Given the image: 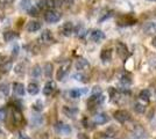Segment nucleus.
I'll use <instances>...</instances> for the list:
<instances>
[{"instance_id": "nucleus-1", "label": "nucleus", "mask_w": 156, "mask_h": 139, "mask_svg": "<svg viewBox=\"0 0 156 139\" xmlns=\"http://www.w3.org/2000/svg\"><path fill=\"white\" fill-rule=\"evenodd\" d=\"M61 19H62L61 13L56 12V11H52V9L48 11V12L44 14V20H46L48 23H56V22H58Z\"/></svg>"}, {"instance_id": "nucleus-2", "label": "nucleus", "mask_w": 156, "mask_h": 139, "mask_svg": "<svg viewBox=\"0 0 156 139\" xmlns=\"http://www.w3.org/2000/svg\"><path fill=\"white\" fill-rule=\"evenodd\" d=\"M55 131L57 133H61V134H70L72 131L71 126L69 125V124H65L63 122H57L56 124H55Z\"/></svg>"}, {"instance_id": "nucleus-3", "label": "nucleus", "mask_w": 156, "mask_h": 139, "mask_svg": "<svg viewBox=\"0 0 156 139\" xmlns=\"http://www.w3.org/2000/svg\"><path fill=\"white\" fill-rule=\"evenodd\" d=\"M113 116H114V118L117 119L119 123H125V122H127V121L130 119L129 113L126 111V110H117V111H114Z\"/></svg>"}, {"instance_id": "nucleus-4", "label": "nucleus", "mask_w": 156, "mask_h": 139, "mask_svg": "<svg viewBox=\"0 0 156 139\" xmlns=\"http://www.w3.org/2000/svg\"><path fill=\"white\" fill-rule=\"evenodd\" d=\"M12 121H13L14 125H21V124L25 122V119H23V116H22L21 110H19V109H15V108H13V109H12Z\"/></svg>"}, {"instance_id": "nucleus-5", "label": "nucleus", "mask_w": 156, "mask_h": 139, "mask_svg": "<svg viewBox=\"0 0 156 139\" xmlns=\"http://www.w3.org/2000/svg\"><path fill=\"white\" fill-rule=\"evenodd\" d=\"M90 40L92 42H94V43H100L101 41L105 40V34L101 31V30H99V29H96V30H93L90 35Z\"/></svg>"}, {"instance_id": "nucleus-6", "label": "nucleus", "mask_w": 156, "mask_h": 139, "mask_svg": "<svg viewBox=\"0 0 156 139\" xmlns=\"http://www.w3.org/2000/svg\"><path fill=\"white\" fill-rule=\"evenodd\" d=\"M117 53L119 55V57L121 59H126L127 56H128V49H127V46L125 45L124 43L119 42L117 44Z\"/></svg>"}, {"instance_id": "nucleus-7", "label": "nucleus", "mask_w": 156, "mask_h": 139, "mask_svg": "<svg viewBox=\"0 0 156 139\" xmlns=\"http://www.w3.org/2000/svg\"><path fill=\"white\" fill-rule=\"evenodd\" d=\"M62 111H63V114H64L66 117H69V118H75L76 115L79 113V110H78L77 108H75V107H68V106L63 107Z\"/></svg>"}, {"instance_id": "nucleus-8", "label": "nucleus", "mask_w": 156, "mask_h": 139, "mask_svg": "<svg viewBox=\"0 0 156 139\" xmlns=\"http://www.w3.org/2000/svg\"><path fill=\"white\" fill-rule=\"evenodd\" d=\"M94 123L98 124V125H103V124H106L108 121H110V117H108V115L105 113H100V114H97L96 116H94Z\"/></svg>"}, {"instance_id": "nucleus-9", "label": "nucleus", "mask_w": 156, "mask_h": 139, "mask_svg": "<svg viewBox=\"0 0 156 139\" xmlns=\"http://www.w3.org/2000/svg\"><path fill=\"white\" fill-rule=\"evenodd\" d=\"M26 28H27V31H29V33H35V31H37V30H40V29L42 28V23L39 22V21L32 20L27 23Z\"/></svg>"}, {"instance_id": "nucleus-10", "label": "nucleus", "mask_w": 156, "mask_h": 139, "mask_svg": "<svg viewBox=\"0 0 156 139\" xmlns=\"http://www.w3.org/2000/svg\"><path fill=\"white\" fill-rule=\"evenodd\" d=\"M55 89H56V84H55V81H48L46 85H44V88H43V94L46 95V96H50L52 93L55 92Z\"/></svg>"}, {"instance_id": "nucleus-11", "label": "nucleus", "mask_w": 156, "mask_h": 139, "mask_svg": "<svg viewBox=\"0 0 156 139\" xmlns=\"http://www.w3.org/2000/svg\"><path fill=\"white\" fill-rule=\"evenodd\" d=\"M13 91H14V94H15L16 96H23L25 93H26L25 86H23V84H21V82H14Z\"/></svg>"}, {"instance_id": "nucleus-12", "label": "nucleus", "mask_w": 156, "mask_h": 139, "mask_svg": "<svg viewBox=\"0 0 156 139\" xmlns=\"http://www.w3.org/2000/svg\"><path fill=\"white\" fill-rule=\"evenodd\" d=\"M86 92H87L86 88H73V89H71L69 92V95H70V98H72V99H78L83 94H86Z\"/></svg>"}, {"instance_id": "nucleus-13", "label": "nucleus", "mask_w": 156, "mask_h": 139, "mask_svg": "<svg viewBox=\"0 0 156 139\" xmlns=\"http://www.w3.org/2000/svg\"><path fill=\"white\" fill-rule=\"evenodd\" d=\"M75 66H76V70H78V71H83V70H86V68L90 67V63L84 58H79L76 61Z\"/></svg>"}, {"instance_id": "nucleus-14", "label": "nucleus", "mask_w": 156, "mask_h": 139, "mask_svg": "<svg viewBox=\"0 0 156 139\" xmlns=\"http://www.w3.org/2000/svg\"><path fill=\"white\" fill-rule=\"evenodd\" d=\"M40 40L42 41L43 43H52L54 42V36L50 30H44L43 33L41 34V37Z\"/></svg>"}, {"instance_id": "nucleus-15", "label": "nucleus", "mask_w": 156, "mask_h": 139, "mask_svg": "<svg viewBox=\"0 0 156 139\" xmlns=\"http://www.w3.org/2000/svg\"><path fill=\"white\" fill-rule=\"evenodd\" d=\"M72 33H73V25H72V22H70V21L65 22L63 27H62V34L64 36H70Z\"/></svg>"}, {"instance_id": "nucleus-16", "label": "nucleus", "mask_w": 156, "mask_h": 139, "mask_svg": "<svg viewBox=\"0 0 156 139\" xmlns=\"http://www.w3.org/2000/svg\"><path fill=\"white\" fill-rule=\"evenodd\" d=\"M69 64L68 65H63V66H61L58 68V71H57V74H56V78H57V80H63L64 79V77L66 75V73H68V71H69Z\"/></svg>"}, {"instance_id": "nucleus-17", "label": "nucleus", "mask_w": 156, "mask_h": 139, "mask_svg": "<svg viewBox=\"0 0 156 139\" xmlns=\"http://www.w3.org/2000/svg\"><path fill=\"white\" fill-rule=\"evenodd\" d=\"M16 38H19V33H15L13 30L4 33V40H5V42H12V41L16 40Z\"/></svg>"}, {"instance_id": "nucleus-18", "label": "nucleus", "mask_w": 156, "mask_h": 139, "mask_svg": "<svg viewBox=\"0 0 156 139\" xmlns=\"http://www.w3.org/2000/svg\"><path fill=\"white\" fill-rule=\"evenodd\" d=\"M100 59L103 60L104 63H108L112 60V51L110 49H104L101 53H100Z\"/></svg>"}, {"instance_id": "nucleus-19", "label": "nucleus", "mask_w": 156, "mask_h": 139, "mask_svg": "<svg viewBox=\"0 0 156 139\" xmlns=\"http://www.w3.org/2000/svg\"><path fill=\"white\" fill-rule=\"evenodd\" d=\"M143 31L146 34H156V22H149L143 26Z\"/></svg>"}, {"instance_id": "nucleus-20", "label": "nucleus", "mask_w": 156, "mask_h": 139, "mask_svg": "<svg viewBox=\"0 0 156 139\" xmlns=\"http://www.w3.org/2000/svg\"><path fill=\"white\" fill-rule=\"evenodd\" d=\"M44 123V118L42 115H34L32 117V126H41Z\"/></svg>"}, {"instance_id": "nucleus-21", "label": "nucleus", "mask_w": 156, "mask_h": 139, "mask_svg": "<svg viewBox=\"0 0 156 139\" xmlns=\"http://www.w3.org/2000/svg\"><path fill=\"white\" fill-rule=\"evenodd\" d=\"M52 74H54V65L51 63H46L44 64V75L48 79H51Z\"/></svg>"}, {"instance_id": "nucleus-22", "label": "nucleus", "mask_w": 156, "mask_h": 139, "mask_svg": "<svg viewBox=\"0 0 156 139\" xmlns=\"http://www.w3.org/2000/svg\"><path fill=\"white\" fill-rule=\"evenodd\" d=\"M27 91H28V93H29L30 95H36V94L40 92L39 85H37V84H35V82H30V84H28Z\"/></svg>"}, {"instance_id": "nucleus-23", "label": "nucleus", "mask_w": 156, "mask_h": 139, "mask_svg": "<svg viewBox=\"0 0 156 139\" xmlns=\"http://www.w3.org/2000/svg\"><path fill=\"white\" fill-rule=\"evenodd\" d=\"M13 67V61L12 60H7L6 63H4L1 66H0V71L1 73H8Z\"/></svg>"}, {"instance_id": "nucleus-24", "label": "nucleus", "mask_w": 156, "mask_h": 139, "mask_svg": "<svg viewBox=\"0 0 156 139\" xmlns=\"http://www.w3.org/2000/svg\"><path fill=\"white\" fill-rule=\"evenodd\" d=\"M32 77L33 78H40L41 77V74H42V68H41V66H40L39 64H36V65H34L32 68Z\"/></svg>"}, {"instance_id": "nucleus-25", "label": "nucleus", "mask_w": 156, "mask_h": 139, "mask_svg": "<svg viewBox=\"0 0 156 139\" xmlns=\"http://www.w3.org/2000/svg\"><path fill=\"white\" fill-rule=\"evenodd\" d=\"M14 71H15V73H16L18 75H23V74L26 73V64H25V63H19V64L15 66Z\"/></svg>"}, {"instance_id": "nucleus-26", "label": "nucleus", "mask_w": 156, "mask_h": 139, "mask_svg": "<svg viewBox=\"0 0 156 139\" xmlns=\"http://www.w3.org/2000/svg\"><path fill=\"white\" fill-rule=\"evenodd\" d=\"M140 100H142L143 102H149L150 100V92L148 89H143L140 92V95H139Z\"/></svg>"}, {"instance_id": "nucleus-27", "label": "nucleus", "mask_w": 156, "mask_h": 139, "mask_svg": "<svg viewBox=\"0 0 156 139\" xmlns=\"http://www.w3.org/2000/svg\"><path fill=\"white\" fill-rule=\"evenodd\" d=\"M9 91H11L9 84H7V82L0 84V93H2L5 96H8V95H9Z\"/></svg>"}, {"instance_id": "nucleus-28", "label": "nucleus", "mask_w": 156, "mask_h": 139, "mask_svg": "<svg viewBox=\"0 0 156 139\" xmlns=\"http://www.w3.org/2000/svg\"><path fill=\"white\" fill-rule=\"evenodd\" d=\"M133 108H134V111L137 114H143L146 111V107L143 106L142 103H140V102H135Z\"/></svg>"}, {"instance_id": "nucleus-29", "label": "nucleus", "mask_w": 156, "mask_h": 139, "mask_svg": "<svg viewBox=\"0 0 156 139\" xmlns=\"http://www.w3.org/2000/svg\"><path fill=\"white\" fill-rule=\"evenodd\" d=\"M72 78L76 80V81H79V82H87L89 79L85 77L84 74H82V73H75L73 75H72Z\"/></svg>"}, {"instance_id": "nucleus-30", "label": "nucleus", "mask_w": 156, "mask_h": 139, "mask_svg": "<svg viewBox=\"0 0 156 139\" xmlns=\"http://www.w3.org/2000/svg\"><path fill=\"white\" fill-rule=\"evenodd\" d=\"M43 108H44V106H43V102H42L41 100H37V101L33 104V109H34L35 111H37V113H41V111L43 110Z\"/></svg>"}, {"instance_id": "nucleus-31", "label": "nucleus", "mask_w": 156, "mask_h": 139, "mask_svg": "<svg viewBox=\"0 0 156 139\" xmlns=\"http://www.w3.org/2000/svg\"><path fill=\"white\" fill-rule=\"evenodd\" d=\"M85 34H86V30H85V28L83 26H79L76 28V35H77L78 37H84Z\"/></svg>"}, {"instance_id": "nucleus-32", "label": "nucleus", "mask_w": 156, "mask_h": 139, "mask_svg": "<svg viewBox=\"0 0 156 139\" xmlns=\"http://www.w3.org/2000/svg\"><path fill=\"white\" fill-rule=\"evenodd\" d=\"M20 5H21V8H22V9L28 11V9L32 7V1H30V0H21Z\"/></svg>"}, {"instance_id": "nucleus-33", "label": "nucleus", "mask_w": 156, "mask_h": 139, "mask_svg": "<svg viewBox=\"0 0 156 139\" xmlns=\"http://www.w3.org/2000/svg\"><path fill=\"white\" fill-rule=\"evenodd\" d=\"M120 82H121V85H125V87L128 86L132 84V80H130L129 77H127V75H122L121 77V80H120Z\"/></svg>"}, {"instance_id": "nucleus-34", "label": "nucleus", "mask_w": 156, "mask_h": 139, "mask_svg": "<svg viewBox=\"0 0 156 139\" xmlns=\"http://www.w3.org/2000/svg\"><path fill=\"white\" fill-rule=\"evenodd\" d=\"M15 0H0V6L6 8V7H9L11 5H13Z\"/></svg>"}, {"instance_id": "nucleus-35", "label": "nucleus", "mask_w": 156, "mask_h": 139, "mask_svg": "<svg viewBox=\"0 0 156 139\" xmlns=\"http://www.w3.org/2000/svg\"><path fill=\"white\" fill-rule=\"evenodd\" d=\"M7 118L6 108H0V122H5Z\"/></svg>"}, {"instance_id": "nucleus-36", "label": "nucleus", "mask_w": 156, "mask_h": 139, "mask_svg": "<svg viewBox=\"0 0 156 139\" xmlns=\"http://www.w3.org/2000/svg\"><path fill=\"white\" fill-rule=\"evenodd\" d=\"M39 8L37 7H30L29 9H28V14L30 15V16H37L39 15Z\"/></svg>"}, {"instance_id": "nucleus-37", "label": "nucleus", "mask_w": 156, "mask_h": 139, "mask_svg": "<svg viewBox=\"0 0 156 139\" xmlns=\"http://www.w3.org/2000/svg\"><path fill=\"white\" fill-rule=\"evenodd\" d=\"M100 94H103L101 93V88L99 86H94L92 88V93H91V96H99Z\"/></svg>"}, {"instance_id": "nucleus-38", "label": "nucleus", "mask_w": 156, "mask_h": 139, "mask_svg": "<svg viewBox=\"0 0 156 139\" xmlns=\"http://www.w3.org/2000/svg\"><path fill=\"white\" fill-rule=\"evenodd\" d=\"M7 60H8V57L5 56V55H0V66L4 64V63H6Z\"/></svg>"}, {"instance_id": "nucleus-39", "label": "nucleus", "mask_w": 156, "mask_h": 139, "mask_svg": "<svg viewBox=\"0 0 156 139\" xmlns=\"http://www.w3.org/2000/svg\"><path fill=\"white\" fill-rule=\"evenodd\" d=\"M77 139H90V138H89V136L85 134V133H78Z\"/></svg>"}, {"instance_id": "nucleus-40", "label": "nucleus", "mask_w": 156, "mask_h": 139, "mask_svg": "<svg viewBox=\"0 0 156 139\" xmlns=\"http://www.w3.org/2000/svg\"><path fill=\"white\" fill-rule=\"evenodd\" d=\"M19 50H20V48L19 45H15L13 48V56H16L18 53H19Z\"/></svg>"}, {"instance_id": "nucleus-41", "label": "nucleus", "mask_w": 156, "mask_h": 139, "mask_svg": "<svg viewBox=\"0 0 156 139\" xmlns=\"http://www.w3.org/2000/svg\"><path fill=\"white\" fill-rule=\"evenodd\" d=\"M18 139H30L29 138V137H28V136H27V134H25V133H19V138Z\"/></svg>"}, {"instance_id": "nucleus-42", "label": "nucleus", "mask_w": 156, "mask_h": 139, "mask_svg": "<svg viewBox=\"0 0 156 139\" xmlns=\"http://www.w3.org/2000/svg\"><path fill=\"white\" fill-rule=\"evenodd\" d=\"M4 138H5V132L0 129V139H4Z\"/></svg>"}, {"instance_id": "nucleus-43", "label": "nucleus", "mask_w": 156, "mask_h": 139, "mask_svg": "<svg viewBox=\"0 0 156 139\" xmlns=\"http://www.w3.org/2000/svg\"><path fill=\"white\" fill-rule=\"evenodd\" d=\"M151 44H153V46H155L156 48V36L153 37V40H151Z\"/></svg>"}, {"instance_id": "nucleus-44", "label": "nucleus", "mask_w": 156, "mask_h": 139, "mask_svg": "<svg viewBox=\"0 0 156 139\" xmlns=\"http://www.w3.org/2000/svg\"><path fill=\"white\" fill-rule=\"evenodd\" d=\"M149 1H156V0H149Z\"/></svg>"}, {"instance_id": "nucleus-45", "label": "nucleus", "mask_w": 156, "mask_h": 139, "mask_svg": "<svg viewBox=\"0 0 156 139\" xmlns=\"http://www.w3.org/2000/svg\"><path fill=\"white\" fill-rule=\"evenodd\" d=\"M0 79H1V74H0Z\"/></svg>"}, {"instance_id": "nucleus-46", "label": "nucleus", "mask_w": 156, "mask_h": 139, "mask_svg": "<svg viewBox=\"0 0 156 139\" xmlns=\"http://www.w3.org/2000/svg\"><path fill=\"white\" fill-rule=\"evenodd\" d=\"M0 19H1V14H0Z\"/></svg>"}]
</instances>
